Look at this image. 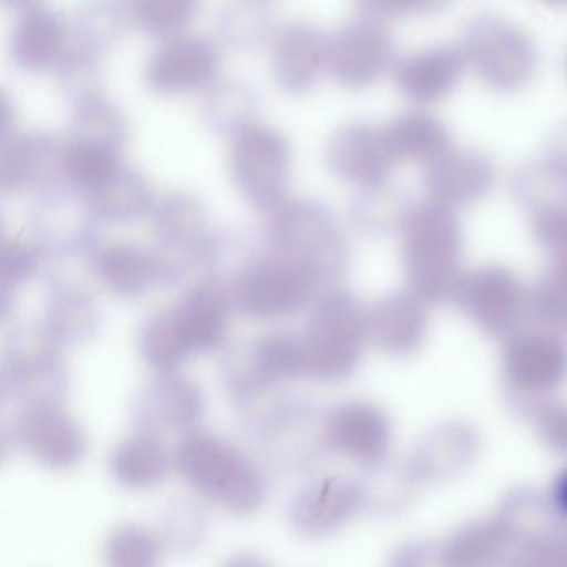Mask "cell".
Returning <instances> with one entry per match:
<instances>
[{"label": "cell", "instance_id": "6", "mask_svg": "<svg viewBox=\"0 0 567 567\" xmlns=\"http://www.w3.org/2000/svg\"><path fill=\"white\" fill-rule=\"evenodd\" d=\"M230 175L238 194L250 207L277 210L290 192V142L277 128L251 124L234 137Z\"/></svg>", "mask_w": 567, "mask_h": 567}, {"label": "cell", "instance_id": "10", "mask_svg": "<svg viewBox=\"0 0 567 567\" xmlns=\"http://www.w3.org/2000/svg\"><path fill=\"white\" fill-rule=\"evenodd\" d=\"M228 391L241 403L255 400L281 381L307 378L303 337L275 331L251 343L235 344L224 360Z\"/></svg>", "mask_w": 567, "mask_h": 567}, {"label": "cell", "instance_id": "7", "mask_svg": "<svg viewBox=\"0 0 567 567\" xmlns=\"http://www.w3.org/2000/svg\"><path fill=\"white\" fill-rule=\"evenodd\" d=\"M58 344L41 327L12 330L2 364V394L24 408L62 404L69 393V373Z\"/></svg>", "mask_w": 567, "mask_h": 567}, {"label": "cell", "instance_id": "33", "mask_svg": "<svg viewBox=\"0 0 567 567\" xmlns=\"http://www.w3.org/2000/svg\"><path fill=\"white\" fill-rule=\"evenodd\" d=\"M225 44L250 51L270 42L275 32L274 16L265 0H230L215 22Z\"/></svg>", "mask_w": 567, "mask_h": 567}, {"label": "cell", "instance_id": "41", "mask_svg": "<svg viewBox=\"0 0 567 567\" xmlns=\"http://www.w3.org/2000/svg\"><path fill=\"white\" fill-rule=\"evenodd\" d=\"M559 503L564 511H567V474H564L563 483L559 486Z\"/></svg>", "mask_w": 567, "mask_h": 567}, {"label": "cell", "instance_id": "28", "mask_svg": "<svg viewBox=\"0 0 567 567\" xmlns=\"http://www.w3.org/2000/svg\"><path fill=\"white\" fill-rule=\"evenodd\" d=\"M95 214L107 224H132L154 210L151 182L137 168L122 164L107 181L89 192Z\"/></svg>", "mask_w": 567, "mask_h": 567}, {"label": "cell", "instance_id": "13", "mask_svg": "<svg viewBox=\"0 0 567 567\" xmlns=\"http://www.w3.org/2000/svg\"><path fill=\"white\" fill-rule=\"evenodd\" d=\"M221 54L204 35H177L155 49L144 68V81L158 95L207 91L218 82Z\"/></svg>", "mask_w": 567, "mask_h": 567}, {"label": "cell", "instance_id": "27", "mask_svg": "<svg viewBox=\"0 0 567 567\" xmlns=\"http://www.w3.org/2000/svg\"><path fill=\"white\" fill-rule=\"evenodd\" d=\"M128 9L118 0H87L69 19L68 52L102 61L127 29Z\"/></svg>", "mask_w": 567, "mask_h": 567}, {"label": "cell", "instance_id": "26", "mask_svg": "<svg viewBox=\"0 0 567 567\" xmlns=\"http://www.w3.org/2000/svg\"><path fill=\"white\" fill-rule=\"evenodd\" d=\"M493 162L473 148H454L427 164L424 184L436 197L467 202L480 197L493 184Z\"/></svg>", "mask_w": 567, "mask_h": 567}, {"label": "cell", "instance_id": "37", "mask_svg": "<svg viewBox=\"0 0 567 567\" xmlns=\"http://www.w3.org/2000/svg\"><path fill=\"white\" fill-rule=\"evenodd\" d=\"M48 251L39 247L34 240L28 241L6 238L2 241V258H0V275H2V317H9V307L14 301L16 291L24 285L29 278L34 277L41 270Z\"/></svg>", "mask_w": 567, "mask_h": 567}, {"label": "cell", "instance_id": "24", "mask_svg": "<svg viewBox=\"0 0 567 567\" xmlns=\"http://www.w3.org/2000/svg\"><path fill=\"white\" fill-rule=\"evenodd\" d=\"M231 307L227 287L215 278L198 281L174 305L194 354L210 353L225 343Z\"/></svg>", "mask_w": 567, "mask_h": 567}, {"label": "cell", "instance_id": "30", "mask_svg": "<svg viewBox=\"0 0 567 567\" xmlns=\"http://www.w3.org/2000/svg\"><path fill=\"white\" fill-rule=\"evenodd\" d=\"M384 134L398 162L430 164L453 147L446 125L423 111L403 112L384 127Z\"/></svg>", "mask_w": 567, "mask_h": 567}, {"label": "cell", "instance_id": "9", "mask_svg": "<svg viewBox=\"0 0 567 567\" xmlns=\"http://www.w3.org/2000/svg\"><path fill=\"white\" fill-rule=\"evenodd\" d=\"M318 411L310 401L297 396L271 400L250 414V434L275 466L287 471L308 470L327 443L318 426Z\"/></svg>", "mask_w": 567, "mask_h": 567}, {"label": "cell", "instance_id": "5", "mask_svg": "<svg viewBox=\"0 0 567 567\" xmlns=\"http://www.w3.org/2000/svg\"><path fill=\"white\" fill-rule=\"evenodd\" d=\"M271 250L310 268L318 280L340 271L344 245L333 214L313 198H295L271 212L267 227Z\"/></svg>", "mask_w": 567, "mask_h": 567}, {"label": "cell", "instance_id": "12", "mask_svg": "<svg viewBox=\"0 0 567 567\" xmlns=\"http://www.w3.org/2000/svg\"><path fill=\"white\" fill-rule=\"evenodd\" d=\"M358 317L353 301L344 293H330L311 311L303 334L307 348V378L337 380L354 363Z\"/></svg>", "mask_w": 567, "mask_h": 567}, {"label": "cell", "instance_id": "38", "mask_svg": "<svg viewBox=\"0 0 567 567\" xmlns=\"http://www.w3.org/2000/svg\"><path fill=\"white\" fill-rule=\"evenodd\" d=\"M364 18L390 19L420 18L444 11L453 0H353Z\"/></svg>", "mask_w": 567, "mask_h": 567}, {"label": "cell", "instance_id": "21", "mask_svg": "<svg viewBox=\"0 0 567 567\" xmlns=\"http://www.w3.org/2000/svg\"><path fill=\"white\" fill-rule=\"evenodd\" d=\"M463 49L440 44L401 59L394 81L403 97L414 104H436L451 94L463 78Z\"/></svg>", "mask_w": 567, "mask_h": 567}, {"label": "cell", "instance_id": "1", "mask_svg": "<svg viewBox=\"0 0 567 567\" xmlns=\"http://www.w3.org/2000/svg\"><path fill=\"white\" fill-rule=\"evenodd\" d=\"M175 466L195 493L235 516L258 513L267 501L264 471L217 434L200 430L185 434L175 451Z\"/></svg>", "mask_w": 567, "mask_h": 567}, {"label": "cell", "instance_id": "31", "mask_svg": "<svg viewBox=\"0 0 567 567\" xmlns=\"http://www.w3.org/2000/svg\"><path fill=\"white\" fill-rule=\"evenodd\" d=\"M258 99L244 82L218 81L205 91L200 104L204 124L220 137H235L255 124Z\"/></svg>", "mask_w": 567, "mask_h": 567}, {"label": "cell", "instance_id": "2", "mask_svg": "<svg viewBox=\"0 0 567 567\" xmlns=\"http://www.w3.org/2000/svg\"><path fill=\"white\" fill-rule=\"evenodd\" d=\"M318 284L310 268L268 248L248 255L225 287L244 317L278 320L300 311Z\"/></svg>", "mask_w": 567, "mask_h": 567}, {"label": "cell", "instance_id": "11", "mask_svg": "<svg viewBox=\"0 0 567 567\" xmlns=\"http://www.w3.org/2000/svg\"><path fill=\"white\" fill-rule=\"evenodd\" d=\"M396 42L383 21L354 19L328 35L327 72L341 87H370L396 68Z\"/></svg>", "mask_w": 567, "mask_h": 567}, {"label": "cell", "instance_id": "25", "mask_svg": "<svg viewBox=\"0 0 567 567\" xmlns=\"http://www.w3.org/2000/svg\"><path fill=\"white\" fill-rule=\"evenodd\" d=\"M41 330L58 347L84 343L101 328V310L85 288L68 281L49 284Z\"/></svg>", "mask_w": 567, "mask_h": 567}, {"label": "cell", "instance_id": "40", "mask_svg": "<svg viewBox=\"0 0 567 567\" xmlns=\"http://www.w3.org/2000/svg\"><path fill=\"white\" fill-rule=\"evenodd\" d=\"M6 8L12 9V11H25V9L38 6L39 0H2Z\"/></svg>", "mask_w": 567, "mask_h": 567}, {"label": "cell", "instance_id": "3", "mask_svg": "<svg viewBox=\"0 0 567 567\" xmlns=\"http://www.w3.org/2000/svg\"><path fill=\"white\" fill-rule=\"evenodd\" d=\"M466 64L486 87L513 94L536 75V42L519 25L496 14H483L466 25L461 41Z\"/></svg>", "mask_w": 567, "mask_h": 567}, {"label": "cell", "instance_id": "15", "mask_svg": "<svg viewBox=\"0 0 567 567\" xmlns=\"http://www.w3.org/2000/svg\"><path fill=\"white\" fill-rule=\"evenodd\" d=\"M92 274L112 293L141 298L165 285L177 284L187 268L161 248L115 244L92 254Z\"/></svg>", "mask_w": 567, "mask_h": 567}, {"label": "cell", "instance_id": "35", "mask_svg": "<svg viewBox=\"0 0 567 567\" xmlns=\"http://www.w3.org/2000/svg\"><path fill=\"white\" fill-rule=\"evenodd\" d=\"M198 8L200 0H131L128 14L138 31L167 41L192 24Z\"/></svg>", "mask_w": 567, "mask_h": 567}, {"label": "cell", "instance_id": "43", "mask_svg": "<svg viewBox=\"0 0 567 567\" xmlns=\"http://www.w3.org/2000/svg\"><path fill=\"white\" fill-rule=\"evenodd\" d=\"M566 72H567V58H566Z\"/></svg>", "mask_w": 567, "mask_h": 567}, {"label": "cell", "instance_id": "18", "mask_svg": "<svg viewBox=\"0 0 567 567\" xmlns=\"http://www.w3.org/2000/svg\"><path fill=\"white\" fill-rule=\"evenodd\" d=\"M64 138L44 131L6 135L0 154V187L4 194H25L64 181Z\"/></svg>", "mask_w": 567, "mask_h": 567}, {"label": "cell", "instance_id": "42", "mask_svg": "<svg viewBox=\"0 0 567 567\" xmlns=\"http://www.w3.org/2000/svg\"><path fill=\"white\" fill-rule=\"evenodd\" d=\"M540 2L550 8H567V0H540Z\"/></svg>", "mask_w": 567, "mask_h": 567}, {"label": "cell", "instance_id": "34", "mask_svg": "<svg viewBox=\"0 0 567 567\" xmlns=\"http://www.w3.org/2000/svg\"><path fill=\"white\" fill-rule=\"evenodd\" d=\"M327 444L350 456H370L380 440V426L370 410L343 406L324 420Z\"/></svg>", "mask_w": 567, "mask_h": 567}, {"label": "cell", "instance_id": "29", "mask_svg": "<svg viewBox=\"0 0 567 567\" xmlns=\"http://www.w3.org/2000/svg\"><path fill=\"white\" fill-rule=\"evenodd\" d=\"M172 456L154 434L137 433L125 437L111 454V474L127 489L157 487L171 473Z\"/></svg>", "mask_w": 567, "mask_h": 567}, {"label": "cell", "instance_id": "16", "mask_svg": "<svg viewBox=\"0 0 567 567\" xmlns=\"http://www.w3.org/2000/svg\"><path fill=\"white\" fill-rule=\"evenodd\" d=\"M324 162L334 177L361 188H373L386 184L398 158L388 144L384 127L348 122L328 141Z\"/></svg>", "mask_w": 567, "mask_h": 567}, {"label": "cell", "instance_id": "14", "mask_svg": "<svg viewBox=\"0 0 567 567\" xmlns=\"http://www.w3.org/2000/svg\"><path fill=\"white\" fill-rule=\"evenodd\" d=\"M12 441L51 470H71L87 453V436L62 404L24 408L12 427Z\"/></svg>", "mask_w": 567, "mask_h": 567}, {"label": "cell", "instance_id": "4", "mask_svg": "<svg viewBox=\"0 0 567 567\" xmlns=\"http://www.w3.org/2000/svg\"><path fill=\"white\" fill-rule=\"evenodd\" d=\"M72 104L71 127L64 138V171L72 181L92 184L124 164L127 118L102 92Z\"/></svg>", "mask_w": 567, "mask_h": 567}, {"label": "cell", "instance_id": "20", "mask_svg": "<svg viewBox=\"0 0 567 567\" xmlns=\"http://www.w3.org/2000/svg\"><path fill=\"white\" fill-rule=\"evenodd\" d=\"M152 228L158 248L184 265L204 264L215 231L200 198L187 192H172L155 204Z\"/></svg>", "mask_w": 567, "mask_h": 567}, {"label": "cell", "instance_id": "17", "mask_svg": "<svg viewBox=\"0 0 567 567\" xmlns=\"http://www.w3.org/2000/svg\"><path fill=\"white\" fill-rule=\"evenodd\" d=\"M205 413V396L195 381L165 371L148 381L134 403V424L142 433L187 434L197 430Z\"/></svg>", "mask_w": 567, "mask_h": 567}, {"label": "cell", "instance_id": "19", "mask_svg": "<svg viewBox=\"0 0 567 567\" xmlns=\"http://www.w3.org/2000/svg\"><path fill=\"white\" fill-rule=\"evenodd\" d=\"M327 41L328 35L308 22L275 29L268 42L275 84L287 94H308L327 72Z\"/></svg>", "mask_w": 567, "mask_h": 567}, {"label": "cell", "instance_id": "23", "mask_svg": "<svg viewBox=\"0 0 567 567\" xmlns=\"http://www.w3.org/2000/svg\"><path fill=\"white\" fill-rule=\"evenodd\" d=\"M357 491L340 477L311 481L291 497L287 509L290 529L303 539L333 533L353 509Z\"/></svg>", "mask_w": 567, "mask_h": 567}, {"label": "cell", "instance_id": "39", "mask_svg": "<svg viewBox=\"0 0 567 567\" xmlns=\"http://www.w3.org/2000/svg\"><path fill=\"white\" fill-rule=\"evenodd\" d=\"M205 517L202 509L192 503H178L172 506L165 516V536L167 543L177 549L188 550L197 546L204 537Z\"/></svg>", "mask_w": 567, "mask_h": 567}, {"label": "cell", "instance_id": "22", "mask_svg": "<svg viewBox=\"0 0 567 567\" xmlns=\"http://www.w3.org/2000/svg\"><path fill=\"white\" fill-rule=\"evenodd\" d=\"M69 22L44 6L22 11L11 38V59L28 74L55 72L68 49Z\"/></svg>", "mask_w": 567, "mask_h": 567}, {"label": "cell", "instance_id": "36", "mask_svg": "<svg viewBox=\"0 0 567 567\" xmlns=\"http://www.w3.org/2000/svg\"><path fill=\"white\" fill-rule=\"evenodd\" d=\"M161 554L157 534L138 524H122L105 540L104 556L109 566H155Z\"/></svg>", "mask_w": 567, "mask_h": 567}, {"label": "cell", "instance_id": "32", "mask_svg": "<svg viewBox=\"0 0 567 567\" xmlns=\"http://www.w3.org/2000/svg\"><path fill=\"white\" fill-rule=\"evenodd\" d=\"M137 348L142 360L161 373L174 371L194 357L174 307L155 311L145 318L138 328Z\"/></svg>", "mask_w": 567, "mask_h": 567}, {"label": "cell", "instance_id": "8", "mask_svg": "<svg viewBox=\"0 0 567 567\" xmlns=\"http://www.w3.org/2000/svg\"><path fill=\"white\" fill-rule=\"evenodd\" d=\"M28 220L32 240L52 257H85L97 250L102 220L87 194L65 181L39 192Z\"/></svg>", "mask_w": 567, "mask_h": 567}]
</instances>
